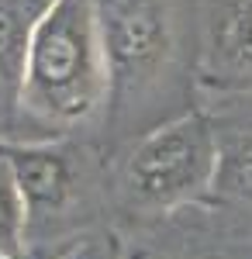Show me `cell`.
<instances>
[{
  "label": "cell",
  "instance_id": "obj_1",
  "mask_svg": "<svg viewBox=\"0 0 252 259\" xmlns=\"http://www.w3.org/2000/svg\"><path fill=\"white\" fill-rule=\"evenodd\" d=\"M104 104H111V76L94 0H52L31 35L21 132L66 139Z\"/></svg>",
  "mask_w": 252,
  "mask_h": 259
},
{
  "label": "cell",
  "instance_id": "obj_2",
  "mask_svg": "<svg viewBox=\"0 0 252 259\" xmlns=\"http://www.w3.org/2000/svg\"><path fill=\"white\" fill-rule=\"evenodd\" d=\"M218 142L207 111H187L155 124L135 142L124 162L121 190L132 207L170 214L183 204L214 194Z\"/></svg>",
  "mask_w": 252,
  "mask_h": 259
},
{
  "label": "cell",
  "instance_id": "obj_3",
  "mask_svg": "<svg viewBox=\"0 0 252 259\" xmlns=\"http://www.w3.org/2000/svg\"><path fill=\"white\" fill-rule=\"evenodd\" d=\"M94 11L111 76V104L132 107V100L173 76L183 52L180 0H94Z\"/></svg>",
  "mask_w": 252,
  "mask_h": 259
},
{
  "label": "cell",
  "instance_id": "obj_4",
  "mask_svg": "<svg viewBox=\"0 0 252 259\" xmlns=\"http://www.w3.org/2000/svg\"><path fill=\"white\" fill-rule=\"evenodd\" d=\"M28 211V245H45L76 218L90 190V156L66 139L0 142Z\"/></svg>",
  "mask_w": 252,
  "mask_h": 259
},
{
  "label": "cell",
  "instance_id": "obj_5",
  "mask_svg": "<svg viewBox=\"0 0 252 259\" xmlns=\"http://www.w3.org/2000/svg\"><path fill=\"white\" fill-rule=\"evenodd\" d=\"M52 0H0V142L21 139V94L31 35Z\"/></svg>",
  "mask_w": 252,
  "mask_h": 259
},
{
  "label": "cell",
  "instance_id": "obj_6",
  "mask_svg": "<svg viewBox=\"0 0 252 259\" xmlns=\"http://www.w3.org/2000/svg\"><path fill=\"white\" fill-rule=\"evenodd\" d=\"M218 142L214 194L235 204H252V94L225 100L211 114Z\"/></svg>",
  "mask_w": 252,
  "mask_h": 259
},
{
  "label": "cell",
  "instance_id": "obj_7",
  "mask_svg": "<svg viewBox=\"0 0 252 259\" xmlns=\"http://www.w3.org/2000/svg\"><path fill=\"white\" fill-rule=\"evenodd\" d=\"M207 83L238 87L252 94V0H238L221 21L211 49Z\"/></svg>",
  "mask_w": 252,
  "mask_h": 259
},
{
  "label": "cell",
  "instance_id": "obj_8",
  "mask_svg": "<svg viewBox=\"0 0 252 259\" xmlns=\"http://www.w3.org/2000/svg\"><path fill=\"white\" fill-rule=\"evenodd\" d=\"M24 252H28V211L14 169L0 149V256H24Z\"/></svg>",
  "mask_w": 252,
  "mask_h": 259
},
{
  "label": "cell",
  "instance_id": "obj_9",
  "mask_svg": "<svg viewBox=\"0 0 252 259\" xmlns=\"http://www.w3.org/2000/svg\"><path fill=\"white\" fill-rule=\"evenodd\" d=\"M62 259H121V249H117L114 239H87V242H76Z\"/></svg>",
  "mask_w": 252,
  "mask_h": 259
},
{
  "label": "cell",
  "instance_id": "obj_10",
  "mask_svg": "<svg viewBox=\"0 0 252 259\" xmlns=\"http://www.w3.org/2000/svg\"><path fill=\"white\" fill-rule=\"evenodd\" d=\"M0 259H38V256H31V252H24V256H0Z\"/></svg>",
  "mask_w": 252,
  "mask_h": 259
}]
</instances>
